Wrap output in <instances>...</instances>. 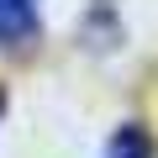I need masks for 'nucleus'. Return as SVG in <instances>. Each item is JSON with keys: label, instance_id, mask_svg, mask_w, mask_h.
<instances>
[{"label": "nucleus", "instance_id": "1", "mask_svg": "<svg viewBox=\"0 0 158 158\" xmlns=\"http://www.w3.org/2000/svg\"><path fill=\"white\" fill-rule=\"evenodd\" d=\"M37 32V6L32 0H0V42H27Z\"/></svg>", "mask_w": 158, "mask_h": 158}, {"label": "nucleus", "instance_id": "2", "mask_svg": "<svg viewBox=\"0 0 158 158\" xmlns=\"http://www.w3.org/2000/svg\"><path fill=\"white\" fill-rule=\"evenodd\" d=\"M106 158H148V137H142L137 127H121V132L111 137V148H106Z\"/></svg>", "mask_w": 158, "mask_h": 158}]
</instances>
